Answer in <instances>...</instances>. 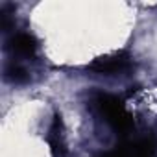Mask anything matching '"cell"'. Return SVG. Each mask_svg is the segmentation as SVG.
Masks as SVG:
<instances>
[{
	"label": "cell",
	"instance_id": "1",
	"mask_svg": "<svg viewBox=\"0 0 157 157\" xmlns=\"http://www.w3.org/2000/svg\"><path fill=\"white\" fill-rule=\"evenodd\" d=\"M94 105L100 113V117L105 120V124L120 133V135H128L133 128H135V122H133V117L131 113L128 111V107L124 105V102L113 94H105V93H98L94 96Z\"/></svg>",
	"mask_w": 157,
	"mask_h": 157
},
{
	"label": "cell",
	"instance_id": "2",
	"mask_svg": "<svg viewBox=\"0 0 157 157\" xmlns=\"http://www.w3.org/2000/svg\"><path fill=\"white\" fill-rule=\"evenodd\" d=\"M91 72L96 74H104V76H118V74H126L133 68V61L128 54H113V56H104L94 59L89 67Z\"/></svg>",
	"mask_w": 157,
	"mask_h": 157
},
{
	"label": "cell",
	"instance_id": "3",
	"mask_svg": "<svg viewBox=\"0 0 157 157\" xmlns=\"http://www.w3.org/2000/svg\"><path fill=\"white\" fill-rule=\"evenodd\" d=\"M153 153H155V144L148 139H142V140L117 146V148L104 151L96 157H153Z\"/></svg>",
	"mask_w": 157,
	"mask_h": 157
},
{
	"label": "cell",
	"instance_id": "4",
	"mask_svg": "<svg viewBox=\"0 0 157 157\" xmlns=\"http://www.w3.org/2000/svg\"><path fill=\"white\" fill-rule=\"evenodd\" d=\"M46 140L50 144V150H52L54 157H65L67 155V142H65V133H63V120H61L59 115L54 117Z\"/></svg>",
	"mask_w": 157,
	"mask_h": 157
},
{
	"label": "cell",
	"instance_id": "5",
	"mask_svg": "<svg viewBox=\"0 0 157 157\" xmlns=\"http://www.w3.org/2000/svg\"><path fill=\"white\" fill-rule=\"evenodd\" d=\"M10 50L22 57H33L37 54V41L33 35L21 32L10 39Z\"/></svg>",
	"mask_w": 157,
	"mask_h": 157
},
{
	"label": "cell",
	"instance_id": "6",
	"mask_svg": "<svg viewBox=\"0 0 157 157\" xmlns=\"http://www.w3.org/2000/svg\"><path fill=\"white\" fill-rule=\"evenodd\" d=\"M4 76H6V80L10 83H15V85H22V83L28 82V72H26V68H22L21 65H15V63H11V65L6 67Z\"/></svg>",
	"mask_w": 157,
	"mask_h": 157
}]
</instances>
